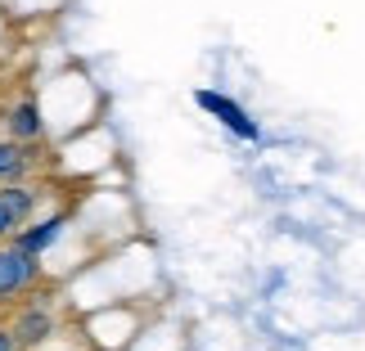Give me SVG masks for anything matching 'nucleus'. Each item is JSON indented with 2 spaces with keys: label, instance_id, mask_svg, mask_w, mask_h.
<instances>
[{
  "label": "nucleus",
  "instance_id": "1",
  "mask_svg": "<svg viewBox=\"0 0 365 351\" xmlns=\"http://www.w3.org/2000/svg\"><path fill=\"white\" fill-rule=\"evenodd\" d=\"M36 104H41V117H46V145H59V140L104 122V90L95 86V77L77 63H68L63 73H54L46 86L36 90Z\"/></svg>",
  "mask_w": 365,
  "mask_h": 351
},
{
  "label": "nucleus",
  "instance_id": "2",
  "mask_svg": "<svg viewBox=\"0 0 365 351\" xmlns=\"http://www.w3.org/2000/svg\"><path fill=\"white\" fill-rule=\"evenodd\" d=\"M149 311H158V306H149V302H108V306L81 311L73 320H77L86 347H95V351H126V342L140 333V325L149 320Z\"/></svg>",
  "mask_w": 365,
  "mask_h": 351
},
{
  "label": "nucleus",
  "instance_id": "3",
  "mask_svg": "<svg viewBox=\"0 0 365 351\" xmlns=\"http://www.w3.org/2000/svg\"><path fill=\"white\" fill-rule=\"evenodd\" d=\"M46 261L36 257V252H27L23 243H14V239H5L0 243V306H14L23 302L27 293L46 288Z\"/></svg>",
  "mask_w": 365,
  "mask_h": 351
},
{
  "label": "nucleus",
  "instance_id": "4",
  "mask_svg": "<svg viewBox=\"0 0 365 351\" xmlns=\"http://www.w3.org/2000/svg\"><path fill=\"white\" fill-rule=\"evenodd\" d=\"M68 320H73V315H63L59 306L46 302V298H41V288H36V293H27V298L14 306L9 333H14V342H19V351H32V347H41L46 338H54Z\"/></svg>",
  "mask_w": 365,
  "mask_h": 351
},
{
  "label": "nucleus",
  "instance_id": "5",
  "mask_svg": "<svg viewBox=\"0 0 365 351\" xmlns=\"http://www.w3.org/2000/svg\"><path fill=\"white\" fill-rule=\"evenodd\" d=\"M194 104H199L203 113H212L235 140H244V145H262V126H257V117H252L244 104H235L230 95H221V90H212V86H199V90H194Z\"/></svg>",
  "mask_w": 365,
  "mask_h": 351
},
{
  "label": "nucleus",
  "instance_id": "6",
  "mask_svg": "<svg viewBox=\"0 0 365 351\" xmlns=\"http://www.w3.org/2000/svg\"><path fill=\"white\" fill-rule=\"evenodd\" d=\"M73 230V207H50V212H36L27 226L14 234V243H23L27 252H36L46 261V252H54L63 243V234Z\"/></svg>",
  "mask_w": 365,
  "mask_h": 351
},
{
  "label": "nucleus",
  "instance_id": "7",
  "mask_svg": "<svg viewBox=\"0 0 365 351\" xmlns=\"http://www.w3.org/2000/svg\"><path fill=\"white\" fill-rule=\"evenodd\" d=\"M126 351H190L185 325H180L176 315H167V311H149V320L140 325L135 338L126 342Z\"/></svg>",
  "mask_w": 365,
  "mask_h": 351
},
{
  "label": "nucleus",
  "instance_id": "8",
  "mask_svg": "<svg viewBox=\"0 0 365 351\" xmlns=\"http://www.w3.org/2000/svg\"><path fill=\"white\" fill-rule=\"evenodd\" d=\"M5 135L23 140V145H46V117H41L36 95H23L5 108Z\"/></svg>",
  "mask_w": 365,
  "mask_h": 351
},
{
  "label": "nucleus",
  "instance_id": "9",
  "mask_svg": "<svg viewBox=\"0 0 365 351\" xmlns=\"http://www.w3.org/2000/svg\"><path fill=\"white\" fill-rule=\"evenodd\" d=\"M32 172H36V145H23V140L0 135V185L27 180Z\"/></svg>",
  "mask_w": 365,
  "mask_h": 351
},
{
  "label": "nucleus",
  "instance_id": "10",
  "mask_svg": "<svg viewBox=\"0 0 365 351\" xmlns=\"http://www.w3.org/2000/svg\"><path fill=\"white\" fill-rule=\"evenodd\" d=\"M63 5L68 0H0V14H5V23H27V19H50Z\"/></svg>",
  "mask_w": 365,
  "mask_h": 351
},
{
  "label": "nucleus",
  "instance_id": "11",
  "mask_svg": "<svg viewBox=\"0 0 365 351\" xmlns=\"http://www.w3.org/2000/svg\"><path fill=\"white\" fill-rule=\"evenodd\" d=\"M19 230H23V212L9 203V194L0 189V243H5V239H14Z\"/></svg>",
  "mask_w": 365,
  "mask_h": 351
},
{
  "label": "nucleus",
  "instance_id": "12",
  "mask_svg": "<svg viewBox=\"0 0 365 351\" xmlns=\"http://www.w3.org/2000/svg\"><path fill=\"white\" fill-rule=\"evenodd\" d=\"M9 32V23H5V14H0V36H5Z\"/></svg>",
  "mask_w": 365,
  "mask_h": 351
}]
</instances>
